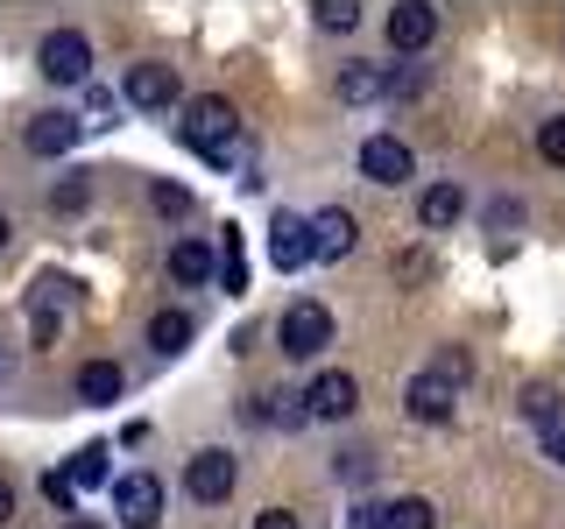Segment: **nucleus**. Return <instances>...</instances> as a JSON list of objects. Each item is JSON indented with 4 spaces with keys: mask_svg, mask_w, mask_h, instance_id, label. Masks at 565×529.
<instances>
[{
    "mask_svg": "<svg viewBox=\"0 0 565 529\" xmlns=\"http://www.w3.org/2000/svg\"><path fill=\"white\" fill-rule=\"evenodd\" d=\"M43 501L57 508V516H71V508H78V487H71V473H43Z\"/></svg>",
    "mask_w": 565,
    "mask_h": 529,
    "instance_id": "26",
    "label": "nucleus"
},
{
    "mask_svg": "<svg viewBox=\"0 0 565 529\" xmlns=\"http://www.w3.org/2000/svg\"><path fill=\"white\" fill-rule=\"evenodd\" d=\"M269 261L282 276H297L305 261H318V240H311V219H297V212H276L269 219Z\"/></svg>",
    "mask_w": 565,
    "mask_h": 529,
    "instance_id": "8",
    "label": "nucleus"
},
{
    "mask_svg": "<svg viewBox=\"0 0 565 529\" xmlns=\"http://www.w3.org/2000/svg\"><path fill=\"white\" fill-rule=\"evenodd\" d=\"M170 276L177 282H205V276H220V255H212L205 240H177L170 247Z\"/></svg>",
    "mask_w": 565,
    "mask_h": 529,
    "instance_id": "15",
    "label": "nucleus"
},
{
    "mask_svg": "<svg viewBox=\"0 0 565 529\" xmlns=\"http://www.w3.org/2000/svg\"><path fill=\"white\" fill-rule=\"evenodd\" d=\"M191 332H199V325H191V311H156V317H149V346L163 353V360L191 346Z\"/></svg>",
    "mask_w": 565,
    "mask_h": 529,
    "instance_id": "17",
    "label": "nucleus"
},
{
    "mask_svg": "<svg viewBox=\"0 0 565 529\" xmlns=\"http://www.w3.org/2000/svg\"><path fill=\"white\" fill-rule=\"evenodd\" d=\"M64 529H106V522H93V516H71V522H64Z\"/></svg>",
    "mask_w": 565,
    "mask_h": 529,
    "instance_id": "34",
    "label": "nucleus"
},
{
    "mask_svg": "<svg viewBox=\"0 0 565 529\" xmlns=\"http://www.w3.org/2000/svg\"><path fill=\"white\" fill-rule=\"evenodd\" d=\"M311 240H318V261H347V255H353V240H361V226H353V212L326 205V212L311 219Z\"/></svg>",
    "mask_w": 565,
    "mask_h": 529,
    "instance_id": "14",
    "label": "nucleus"
},
{
    "mask_svg": "<svg viewBox=\"0 0 565 529\" xmlns=\"http://www.w3.org/2000/svg\"><path fill=\"white\" fill-rule=\"evenodd\" d=\"M120 93H128V106H149V114H163V106H177V93H184V85H177V64H135Z\"/></svg>",
    "mask_w": 565,
    "mask_h": 529,
    "instance_id": "9",
    "label": "nucleus"
},
{
    "mask_svg": "<svg viewBox=\"0 0 565 529\" xmlns=\"http://www.w3.org/2000/svg\"><path fill=\"white\" fill-rule=\"evenodd\" d=\"M276 339L290 360H318V353L332 346V311L326 304H290L282 311V325H276Z\"/></svg>",
    "mask_w": 565,
    "mask_h": 529,
    "instance_id": "2",
    "label": "nucleus"
},
{
    "mask_svg": "<svg viewBox=\"0 0 565 529\" xmlns=\"http://www.w3.org/2000/svg\"><path fill=\"white\" fill-rule=\"evenodd\" d=\"M149 205L170 212V219H184V212H191V191L184 184H149Z\"/></svg>",
    "mask_w": 565,
    "mask_h": 529,
    "instance_id": "27",
    "label": "nucleus"
},
{
    "mask_svg": "<svg viewBox=\"0 0 565 529\" xmlns=\"http://www.w3.org/2000/svg\"><path fill=\"white\" fill-rule=\"evenodd\" d=\"M388 93V71H375V64H347L340 71V99L347 106H367V99H382Z\"/></svg>",
    "mask_w": 565,
    "mask_h": 529,
    "instance_id": "19",
    "label": "nucleus"
},
{
    "mask_svg": "<svg viewBox=\"0 0 565 529\" xmlns=\"http://www.w3.org/2000/svg\"><path fill=\"white\" fill-rule=\"evenodd\" d=\"M14 240V219H8V212H0V247H8Z\"/></svg>",
    "mask_w": 565,
    "mask_h": 529,
    "instance_id": "35",
    "label": "nucleus"
},
{
    "mask_svg": "<svg viewBox=\"0 0 565 529\" xmlns=\"http://www.w3.org/2000/svg\"><path fill=\"white\" fill-rule=\"evenodd\" d=\"M382 529H438V516H431V501H424V494H403V501L382 508Z\"/></svg>",
    "mask_w": 565,
    "mask_h": 529,
    "instance_id": "21",
    "label": "nucleus"
},
{
    "mask_svg": "<svg viewBox=\"0 0 565 529\" xmlns=\"http://www.w3.org/2000/svg\"><path fill=\"white\" fill-rule=\"evenodd\" d=\"M311 22L326 29V35H347V29H361V8H347V0H318Z\"/></svg>",
    "mask_w": 565,
    "mask_h": 529,
    "instance_id": "24",
    "label": "nucleus"
},
{
    "mask_svg": "<svg viewBox=\"0 0 565 529\" xmlns=\"http://www.w3.org/2000/svg\"><path fill=\"white\" fill-rule=\"evenodd\" d=\"M64 276H43L29 296V325H35V346H57V325H64Z\"/></svg>",
    "mask_w": 565,
    "mask_h": 529,
    "instance_id": "13",
    "label": "nucleus"
},
{
    "mask_svg": "<svg viewBox=\"0 0 565 529\" xmlns=\"http://www.w3.org/2000/svg\"><path fill=\"white\" fill-rule=\"evenodd\" d=\"M220 282H226V296L247 290V247H241V226H226V240H220Z\"/></svg>",
    "mask_w": 565,
    "mask_h": 529,
    "instance_id": "20",
    "label": "nucleus"
},
{
    "mask_svg": "<svg viewBox=\"0 0 565 529\" xmlns=\"http://www.w3.org/2000/svg\"><path fill=\"white\" fill-rule=\"evenodd\" d=\"M35 64H43L50 85H85V78H93V43H85L78 29H57V35H43Z\"/></svg>",
    "mask_w": 565,
    "mask_h": 529,
    "instance_id": "3",
    "label": "nucleus"
},
{
    "mask_svg": "<svg viewBox=\"0 0 565 529\" xmlns=\"http://www.w3.org/2000/svg\"><path fill=\"white\" fill-rule=\"evenodd\" d=\"M106 458H114L106 445H85V452L64 466V473H71V487H78V494H85V487H106Z\"/></svg>",
    "mask_w": 565,
    "mask_h": 529,
    "instance_id": "22",
    "label": "nucleus"
},
{
    "mask_svg": "<svg viewBox=\"0 0 565 529\" xmlns=\"http://www.w3.org/2000/svg\"><path fill=\"white\" fill-rule=\"evenodd\" d=\"M403 410H411L417 423H452V410H459V381H446L438 367H424V375H411V388H403Z\"/></svg>",
    "mask_w": 565,
    "mask_h": 529,
    "instance_id": "6",
    "label": "nucleus"
},
{
    "mask_svg": "<svg viewBox=\"0 0 565 529\" xmlns=\"http://www.w3.org/2000/svg\"><path fill=\"white\" fill-rule=\"evenodd\" d=\"M234 481H241V466H234V452L226 445H205V452H191V466H184V494L191 501H226L234 494Z\"/></svg>",
    "mask_w": 565,
    "mask_h": 529,
    "instance_id": "4",
    "label": "nucleus"
},
{
    "mask_svg": "<svg viewBox=\"0 0 565 529\" xmlns=\"http://www.w3.org/2000/svg\"><path fill=\"white\" fill-rule=\"evenodd\" d=\"M85 198H93V184H85V176H64V184L50 191V205H57V212H78Z\"/></svg>",
    "mask_w": 565,
    "mask_h": 529,
    "instance_id": "28",
    "label": "nucleus"
},
{
    "mask_svg": "<svg viewBox=\"0 0 565 529\" xmlns=\"http://www.w3.org/2000/svg\"><path fill=\"white\" fill-rule=\"evenodd\" d=\"M78 134H85L78 114H35L22 128V149L29 155H64V149H78Z\"/></svg>",
    "mask_w": 565,
    "mask_h": 529,
    "instance_id": "11",
    "label": "nucleus"
},
{
    "mask_svg": "<svg viewBox=\"0 0 565 529\" xmlns=\"http://www.w3.org/2000/svg\"><path fill=\"white\" fill-rule=\"evenodd\" d=\"M361 176H367V184H411V176H417L411 141H396V134H367V141H361Z\"/></svg>",
    "mask_w": 565,
    "mask_h": 529,
    "instance_id": "7",
    "label": "nucleus"
},
{
    "mask_svg": "<svg viewBox=\"0 0 565 529\" xmlns=\"http://www.w3.org/2000/svg\"><path fill=\"white\" fill-rule=\"evenodd\" d=\"M544 458H552V466H565V431H544Z\"/></svg>",
    "mask_w": 565,
    "mask_h": 529,
    "instance_id": "32",
    "label": "nucleus"
},
{
    "mask_svg": "<svg viewBox=\"0 0 565 529\" xmlns=\"http://www.w3.org/2000/svg\"><path fill=\"white\" fill-rule=\"evenodd\" d=\"M523 417L552 431V423H558V388H552V381H530V388H523Z\"/></svg>",
    "mask_w": 565,
    "mask_h": 529,
    "instance_id": "23",
    "label": "nucleus"
},
{
    "mask_svg": "<svg viewBox=\"0 0 565 529\" xmlns=\"http://www.w3.org/2000/svg\"><path fill=\"white\" fill-rule=\"evenodd\" d=\"M8 516H14V487L0 481V522H8Z\"/></svg>",
    "mask_w": 565,
    "mask_h": 529,
    "instance_id": "33",
    "label": "nucleus"
},
{
    "mask_svg": "<svg viewBox=\"0 0 565 529\" xmlns=\"http://www.w3.org/2000/svg\"><path fill=\"white\" fill-rule=\"evenodd\" d=\"M332 473H340V481H367L375 466H367V452H340V466H332Z\"/></svg>",
    "mask_w": 565,
    "mask_h": 529,
    "instance_id": "30",
    "label": "nucleus"
},
{
    "mask_svg": "<svg viewBox=\"0 0 565 529\" xmlns=\"http://www.w3.org/2000/svg\"><path fill=\"white\" fill-rule=\"evenodd\" d=\"M431 367H438V375H446V381H459V388L473 381V360H467V353H459V346H446V353H438Z\"/></svg>",
    "mask_w": 565,
    "mask_h": 529,
    "instance_id": "29",
    "label": "nucleus"
},
{
    "mask_svg": "<svg viewBox=\"0 0 565 529\" xmlns=\"http://www.w3.org/2000/svg\"><path fill=\"white\" fill-rule=\"evenodd\" d=\"M114 516L128 529H156V522H163V481H156V473H128V481H114Z\"/></svg>",
    "mask_w": 565,
    "mask_h": 529,
    "instance_id": "5",
    "label": "nucleus"
},
{
    "mask_svg": "<svg viewBox=\"0 0 565 529\" xmlns=\"http://www.w3.org/2000/svg\"><path fill=\"white\" fill-rule=\"evenodd\" d=\"M459 212H467V191H459V184H431V191L417 198V219L431 226V234H438V226H452Z\"/></svg>",
    "mask_w": 565,
    "mask_h": 529,
    "instance_id": "16",
    "label": "nucleus"
},
{
    "mask_svg": "<svg viewBox=\"0 0 565 529\" xmlns=\"http://www.w3.org/2000/svg\"><path fill=\"white\" fill-rule=\"evenodd\" d=\"M537 155H544V163H558V170H565V114H552V120L537 128Z\"/></svg>",
    "mask_w": 565,
    "mask_h": 529,
    "instance_id": "25",
    "label": "nucleus"
},
{
    "mask_svg": "<svg viewBox=\"0 0 565 529\" xmlns=\"http://www.w3.org/2000/svg\"><path fill=\"white\" fill-rule=\"evenodd\" d=\"M177 134H184V149H199L212 170H226V163H234V149H241V114L220 93H199V99L184 106V120H177Z\"/></svg>",
    "mask_w": 565,
    "mask_h": 529,
    "instance_id": "1",
    "label": "nucleus"
},
{
    "mask_svg": "<svg viewBox=\"0 0 565 529\" xmlns=\"http://www.w3.org/2000/svg\"><path fill=\"white\" fill-rule=\"evenodd\" d=\"M353 402H361V381L353 375H340V367H326L311 388H305V417H353Z\"/></svg>",
    "mask_w": 565,
    "mask_h": 529,
    "instance_id": "10",
    "label": "nucleus"
},
{
    "mask_svg": "<svg viewBox=\"0 0 565 529\" xmlns=\"http://www.w3.org/2000/svg\"><path fill=\"white\" fill-rule=\"evenodd\" d=\"M120 388H128V375H120L114 360H85L78 367V396L85 402H120Z\"/></svg>",
    "mask_w": 565,
    "mask_h": 529,
    "instance_id": "18",
    "label": "nucleus"
},
{
    "mask_svg": "<svg viewBox=\"0 0 565 529\" xmlns=\"http://www.w3.org/2000/svg\"><path fill=\"white\" fill-rule=\"evenodd\" d=\"M431 35H438V8H424V0H403V8L388 14V43H396L403 57H417Z\"/></svg>",
    "mask_w": 565,
    "mask_h": 529,
    "instance_id": "12",
    "label": "nucleus"
},
{
    "mask_svg": "<svg viewBox=\"0 0 565 529\" xmlns=\"http://www.w3.org/2000/svg\"><path fill=\"white\" fill-rule=\"evenodd\" d=\"M255 529H297V516H290V508H262Z\"/></svg>",
    "mask_w": 565,
    "mask_h": 529,
    "instance_id": "31",
    "label": "nucleus"
}]
</instances>
